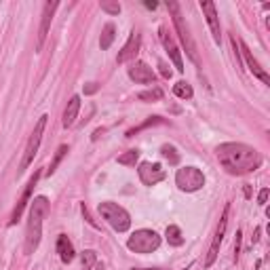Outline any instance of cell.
<instances>
[{
	"instance_id": "1",
	"label": "cell",
	"mask_w": 270,
	"mask_h": 270,
	"mask_svg": "<svg viewBox=\"0 0 270 270\" xmlns=\"http://www.w3.org/2000/svg\"><path fill=\"white\" fill-rule=\"evenodd\" d=\"M218 161L222 167L232 173V176H245V173L256 171L262 165V156L256 148H251L247 144H234V141H228V144L218 146Z\"/></svg>"
},
{
	"instance_id": "2",
	"label": "cell",
	"mask_w": 270,
	"mask_h": 270,
	"mask_svg": "<svg viewBox=\"0 0 270 270\" xmlns=\"http://www.w3.org/2000/svg\"><path fill=\"white\" fill-rule=\"evenodd\" d=\"M49 216V201L45 196H36L30 207V218H28V228H26V251L32 253L36 251L38 243L43 236V222Z\"/></svg>"
},
{
	"instance_id": "3",
	"label": "cell",
	"mask_w": 270,
	"mask_h": 270,
	"mask_svg": "<svg viewBox=\"0 0 270 270\" xmlns=\"http://www.w3.org/2000/svg\"><path fill=\"white\" fill-rule=\"evenodd\" d=\"M167 9H169V13L173 15V26H176V30H178V34H180V41H181V45L186 46V53H188V57L192 59V61L196 63V66H201V57H198V53H196L194 38H192V34H190V28H188V23L184 21V17H181L180 4H178V2H167Z\"/></svg>"
},
{
	"instance_id": "4",
	"label": "cell",
	"mask_w": 270,
	"mask_h": 270,
	"mask_svg": "<svg viewBox=\"0 0 270 270\" xmlns=\"http://www.w3.org/2000/svg\"><path fill=\"white\" fill-rule=\"evenodd\" d=\"M99 216H101V220H106L116 232H127L131 226V216L121 207V205H116L112 201L99 203Z\"/></svg>"
},
{
	"instance_id": "5",
	"label": "cell",
	"mask_w": 270,
	"mask_h": 270,
	"mask_svg": "<svg viewBox=\"0 0 270 270\" xmlns=\"http://www.w3.org/2000/svg\"><path fill=\"white\" fill-rule=\"evenodd\" d=\"M127 247L135 253H152L161 247V236H158L154 230H135V232L129 236V241H127Z\"/></svg>"
},
{
	"instance_id": "6",
	"label": "cell",
	"mask_w": 270,
	"mask_h": 270,
	"mask_svg": "<svg viewBox=\"0 0 270 270\" xmlns=\"http://www.w3.org/2000/svg\"><path fill=\"white\" fill-rule=\"evenodd\" d=\"M46 118L49 116H41L38 123L32 131L28 144H26V150H23V158H21V165H19V173H23L28 167L34 163V156L38 154V148H41V141H43V133H45V125H46Z\"/></svg>"
},
{
	"instance_id": "7",
	"label": "cell",
	"mask_w": 270,
	"mask_h": 270,
	"mask_svg": "<svg viewBox=\"0 0 270 270\" xmlns=\"http://www.w3.org/2000/svg\"><path fill=\"white\" fill-rule=\"evenodd\" d=\"M176 184L184 192H196V190H201L205 186V176L196 167H181L176 173Z\"/></svg>"
},
{
	"instance_id": "8",
	"label": "cell",
	"mask_w": 270,
	"mask_h": 270,
	"mask_svg": "<svg viewBox=\"0 0 270 270\" xmlns=\"http://www.w3.org/2000/svg\"><path fill=\"white\" fill-rule=\"evenodd\" d=\"M228 213H230V205H226L224 213H222V218H220V226L216 230V236H213V243H211V247H209L207 258H205V268H211L213 262L218 260L220 245H222V241H224V232H226V226H228Z\"/></svg>"
},
{
	"instance_id": "9",
	"label": "cell",
	"mask_w": 270,
	"mask_h": 270,
	"mask_svg": "<svg viewBox=\"0 0 270 270\" xmlns=\"http://www.w3.org/2000/svg\"><path fill=\"white\" fill-rule=\"evenodd\" d=\"M137 173H139V180L144 181L146 186H156L158 181H163V180L167 178V171L163 169V165L150 163V161L141 163L139 169H137Z\"/></svg>"
},
{
	"instance_id": "10",
	"label": "cell",
	"mask_w": 270,
	"mask_h": 270,
	"mask_svg": "<svg viewBox=\"0 0 270 270\" xmlns=\"http://www.w3.org/2000/svg\"><path fill=\"white\" fill-rule=\"evenodd\" d=\"M57 6H59V2H46V4H45L41 30H38V41H36V51L43 49V45H45V41H46V34H49V28H51V21H53L55 9H57Z\"/></svg>"
},
{
	"instance_id": "11",
	"label": "cell",
	"mask_w": 270,
	"mask_h": 270,
	"mask_svg": "<svg viewBox=\"0 0 270 270\" xmlns=\"http://www.w3.org/2000/svg\"><path fill=\"white\" fill-rule=\"evenodd\" d=\"M239 49H241L239 53L243 55L245 63H247V68L251 70V74L256 76V78H260V81L264 83V85H270V76L264 72V68H260V63L256 61V57H253V55H251V51H249V46L245 45L243 41H239Z\"/></svg>"
},
{
	"instance_id": "12",
	"label": "cell",
	"mask_w": 270,
	"mask_h": 270,
	"mask_svg": "<svg viewBox=\"0 0 270 270\" xmlns=\"http://www.w3.org/2000/svg\"><path fill=\"white\" fill-rule=\"evenodd\" d=\"M158 32H161L163 46H165V51L169 53V57H171V61H173V66H176V70H178V72H184V61H181V53H180V49H178L176 41H173L171 34H169V32H167L165 28H161Z\"/></svg>"
},
{
	"instance_id": "13",
	"label": "cell",
	"mask_w": 270,
	"mask_h": 270,
	"mask_svg": "<svg viewBox=\"0 0 270 270\" xmlns=\"http://www.w3.org/2000/svg\"><path fill=\"white\" fill-rule=\"evenodd\" d=\"M38 178H41V171H36L34 176L30 178V181H28V186H26V190L21 192V198L17 201V207L13 209V216H11V226H15L19 222V218H21V213H23V209H26V205L30 203V196H32V190H34V186H36V181H38Z\"/></svg>"
},
{
	"instance_id": "14",
	"label": "cell",
	"mask_w": 270,
	"mask_h": 270,
	"mask_svg": "<svg viewBox=\"0 0 270 270\" xmlns=\"http://www.w3.org/2000/svg\"><path fill=\"white\" fill-rule=\"evenodd\" d=\"M139 46H141V36L137 34V32H131L129 41L125 43V46L121 49V53H118L116 61H118V63H127V61L135 59V57H137V53H139Z\"/></svg>"
},
{
	"instance_id": "15",
	"label": "cell",
	"mask_w": 270,
	"mask_h": 270,
	"mask_svg": "<svg viewBox=\"0 0 270 270\" xmlns=\"http://www.w3.org/2000/svg\"><path fill=\"white\" fill-rule=\"evenodd\" d=\"M201 9L205 13V17H207V23L211 28V34H213V41L220 45L222 43V30H220V17H218L216 4L209 2V0H205V2H201Z\"/></svg>"
},
{
	"instance_id": "16",
	"label": "cell",
	"mask_w": 270,
	"mask_h": 270,
	"mask_svg": "<svg viewBox=\"0 0 270 270\" xmlns=\"http://www.w3.org/2000/svg\"><path fill=\"white\" fill-rule=\"evenodd\" d=\"M129 78L135 81L137 85H150V83H154V72H152V68H150L148 63L135 61L129 68Z\"/></svg>"
},
{
	"instance_id": "17",
	"label": "cell",
	"mask_w": 270,
	"mask_h": 270,
	"mask_svg": "<svg viewBox=\"0 0 270 270\" xmlns=\"http://www.w3.org/2000/svg\"><path fill=\"white\" fill-rule=\"evenodd\" d=\"M78 112H81V97H78V95H74V97L68 101L66 110H63L61 125L66 127V129H68V127H72V125L76 123V118H78Z\"/></svg>"
},
{
	"instance_id": "18",
	"label": "cell",
	"mask_w": 270,
	"mask_h": 270,
	"mask_svg": "<svg viewBox=\"0 0 270 270\" xmlns=\"http://www.w3.org/2000/svg\"><path fill=\"white\" fill-rule=\"evenodd\" d=\"M57 253H59L61 262H66V264L74 260V247H72V243H70V239L66 234H61L57 239Z\"/></svg>"
},
{
	"instance_id": "19",
	"label": "cell",
	"mask_w": 270,
	"mask_h": 270,
	"mask_svg": "<svg viewBox=\"0 0 270 270\" xmlns=\"http://www.w3.org/2000/svg\"><path fill=\"white\" fill-rule=\"evenodd\" d=\"M114 38H116V28H114V23H106L104 30H101V38H99L101 51L110 49V46H112V43H114Z\"/></svg>"
},
{
	"instance_id": "20",
	"label": "cell",
	"mask_w": 270,
	"mask_h": 270,
	"mask_svg": "<svg viewBox=\"0 0 270 270\" xmlns=\"http://www.w3.org/2000/svg\"><path fill=\"white\" fill-rule=\"evenodd\" d=\"M167 241H169V245H173V247H181L184 245V234H181V230L178 226H167Z\"/></svg>"
},
{
	"instance_id": "21",
	"label": "cell",
	"mask_w": 270,
	"mask_h": 270,
	"mask_svg": "<svg viewBox=\"0 0 270 270\" xmlns=\"http://www.w3.org/2000/svg\"><path fill=\"white\" fill-rule=\"evenodd\" d=\"M173 93H176V97H180V99H190L194 95L192 87H190L186 81H180V83L173 85Z\"/></svg>"
},
{
	"instance_id": "22",
	"label": "cell",
	"mask_w": 270,
	"mask_h": 270,
	"mask_svg": "<svg viewBox=\"0 0 270 270\" xmlns=\"http://www.w3.org/2000/svg\"><path fill=\"white\" fill-rule=\"evenodd\" d=\"M68 154V146H59V150L55 152V156H53V161H51V165H49V169H46V176H53L55 173V169H57V165L61 163V158Z\"/></svg>"
},
{
	"instance_id": "23",
	"label": "cell",
	"mask_w": 270,
	"mask_h": 270,
	"mask_svg": "<svg viewBox=\"0 0 270 270\" xmlns=\"http://www.w3.org/2000/svg\"><path fill=\"white\" fill-rule=\"evenodd\" d=\"M161 154L169 161V165H178L180 163V154H178V150L173 148L171 144H165L163 148H161Z\"/></svg>"
},
{
	"instance_id": "24",
	"label": "cell",
	"mask_w": 270,
	"mask_h": 270,
	"mask_svg": "<svg viewBox=\"0 0 270 270\" xmlns=\"http://www.w3.org/2000/svg\"><path fill=\"white\" fill-rule=\"evenodd\" d=\"M158 123H163V118L161 116H150L146 123H141L139 127H133V129L127 133V137H133L135 133H139V131H144V129H148V127H152V125H158Z\"/></svg>"
},
{
	"instance_id": "25",
	"label": "cell",
	"mask_w": 270,
	"mask_h": 270,
	"mask_svg": "<svg viewBox=\"0 0 270 270\" xmlns=\"http://www.w3.org/2000/svg\"><path fill=\"white\" fill-rule=\"evenodd\" d=\"M139 158V150H127L125 154L118 156V165H135Z\"/></svg>"
},
{
	"instance_id": "26",
	"label": "cell",
	"mask_w": 270,
	"mask_h": 270,
	"mask_svg": "<svg viewBox=\"0 0 270 270\" xmlns=\"http://www.w3.org/2000/svg\"><path fill=\"white\" fill-rule=\"evenodd\" d=\"M161 97H163V91L158 89V87H154V89H150V91H141L137 95V99H141V101H156Z\"/></svg>"
},
{
	"instance_id": "27",
	"label": "cell",
	"mask_w": 270,
	"mask_h": 270,
	"mask_svg": "<svg viewBox=\"0 0 270 270\" xmlns=\"http://www.w3.org/2000/svg\"><path fill=\"white\" fill-rule=\"evenodd\" d=\"M95 262H97L95 251H85V253H83V268H85V270H91V268L95 266Z\"/></svg>"
},
{
	"instance_id": "28",
	"label": "cell",
	"mask_w": 270,
	"mask_h": 270,
	"mask_svg": "<svg viewBox=\"0 0 270 270\" xmlns=\"http://www.w3.org/2000/svg\"><path fill=\"white\" fill-rule=\"evenodd\" d=\"M101 11H106L110 15H118V13H121V4L110 2V0H104V2H101Z\"/></svg>"
},
{
	"instance_id": "29",
	"label": "cell",
	"mask_w": 270,
	"mask_h": 270,
	"mask_svg": "<svg viewBox=\"0 0 270 270\" xmlns=\"http://www.w3.org/2000/svg\"><path fill=\"white\" fill-rule=\"evenodd\" d=\"M241 236H243V232H241V230H236V241H234V260L239 258V253H241Z\"/></svg>"
},
{
	"instance_id": "30",
	"label": "cell",
	"mask_w": 270,
	"mask_h": 270,
	"mask_svg": "<svg viewBox=\"0 0 270 270\" xmlns=\"http://www.w3.org/2000/svg\"><path fill=\"white\" fill-rule=\"evenodd\" d=\"M158 68H161V74L165 78H171V70H169V66H167L165 61H158Z\"/></svg>"
},
{
	"instance_id": "31",
	"label": "cell",
	"mask_w": 270,
	"mask_h": 270,
	"mask_svg": "<svg viewBox=\"0 0 270 270\" xmlns=\"http://www.w3.org/2000/svg\"><path fill=\"white\" fill-rule=\"evenodd\" d=\"M268 194H270V190L268 188H264L260 192V196H258V201H260V205H266V201H268Z\"/></svg>"
},
{
	"instance_id": "32",
	"label": "cell",
	"mask_w": 270,
	"mask_h": 270,
	"mask_svg": "<svg viewBox=\"0 0 270 270\" xmlns=\"http://www.w3.org/2000/svg\"><path fill=\"white\" fill-rule=\"evenodd\" d=\"M97 89H99V87L95 85V83H89V85L85 87V93H87V95H93V93H97Z\"/></svg>"
},
{
	"instance_id": "33",
	"label": "cell",
	"mask_w": 270,
	"mask_h": 270,
	"mask_svg": "<svg viewBox=\"0 0 270 270\" xmlns=\"http://www.w3.org/2000/svg\"><path fill=\"white\" fill-rule=\"evenodd\" d=\"M133 270H161V268H133Z\"/></svg>"
},
{
	"instance_id": "34",
	"label": "cell",
	"mask_w": 270,
	"mask_h": 270,
	"mask_svg": "<svg viewBox=\"0 0 270 270\" xmlns=\"http://www.w3.org/2000/svg\"><path fill=\"white\" fill-rule=\"evenodd\" d=\"M97 270H104V266H97Z\"/></svg>"
}]
</instances>
